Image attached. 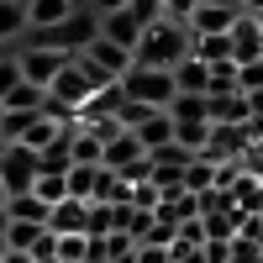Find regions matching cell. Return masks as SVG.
<instances>
[{
    "label": "cell",
    "mask_w": 263,
    "mask_h": 263,
    "mask_svg": "<svg viewBox=\"0 0 263 263\" xmlns=\"http://www.w3.org/2000/svg\"><path fill=\"white\" fill-rule=\"evenodd\" d=\"M195 53V32H190V21H174V16H158L147 27L142 37V48H137V63L142 69H179V63Z\"/></svg>",
    "instance_id": "1"
},
{
    "label": "cell",
    "mask_w": 263,
    "mask_h": 263,
    "mask_svg": "<svg viewBox=\"0 0 263 263\" xmlns=\"http://www.w3.org/2000/svg\"><path fill=\"white\" fill-rule=\"evenodd\" d=\"M121 95L132 105H147V111H168V105L179 100V84H174L168 69H142V63H132V74L121 79Z\"/></svg>",
    "instance_id": "2"
},
{
    "label": "cell",
    "mask_w": 263,
    "mask_h": 263,
    "mask_svg": "<svg viewBox=\"0 0 263 263\" xmlns=\"http://www.w3.org/2000/svg\"><path fill=\"white\" fill-rule=\"evenodd\" d=\"M37 179H42L37 153H32V147H21V142H11V147H6V158H0V184H6V195H32Z\"/></svg>",
    "instance_id": "3"
},
{
    "label": "cell",
    "mask_w": 263,
    "mask_h": 263,
    "mask_svg": "<svg viewBox=\"0 0 263 263\" xmlns=\"http://www.w3.org/2000/svg\"><path fill=\"white\" fill-rule=\"evenodd\" d=\"M16 58H21V79L37 84V90H53V79L69 69V58L53 48H16Z\"/></svg>",
    "instance_id": "4"
},
{
    "label": "cell",
    "mask_w": 263,
    "mask_h": 263,
    "mask_svg": "<svg viewBox=\"0 0 263 263\" xmlns=\"http://www.w3.org/2000/svg\"><path fill=\"white\" fill-rule=\"evenodd\" d=\"M48 95H53L58 105H69V111H84V105H90V100H95L100 90H95V84H90V74H84L79 63L69 58V69H63V74L53 79V90H48Z\"/></svg>",
    "instance_id": "5"
},
{
    "label": "cell",
    "mask_w": 263,
    "mask_h": 263,
    "mask_svg": "<svg viewBox=\"0 0 263 263\" xmlns=\"http://www.w3.org/2000/svg\"><path fill=\"white\" fill-rule=\"evenodd\" d=\"M242 16H248L242 6H195L190 32H195V37H227V32H232Z\"/></svg>",
    "instance_id": "6"
},
{
    "label": "cell",
    "mask_w": 263,
    "mask_h": 263,
    "mask_svg": "<svg viewBox=\"0 0 263 263\" xmlns=\"http://www.w3.org/2000/svg\"><path fill=\"white\" fill-rule=\"evenodd\" d=\"M100 37L105 42H116V48H126L132 58H137V48H142V37H147V27L132 11H116V16H100Z\"/></svg>",
    "instance_id": "7"
},
{
    "label": "cell",
    "mask_w": 263,
    "mask_h": 263,
    "mask_svg": "<svg viewBox=\"0 0 263 263\" xmlns=\"http://www.w3.org/2000/svg\"><path fill=\"white\" fill-rule=\"evenodd\" d=\"M232 58L237 63H263V21L258 16H242L232 27Z\"/></svg>",
    "instance_id": "8"
},
{
    "label": "cell",
    "mask_w": 263,
    "mask_h": 263,
    "mask_svg": "<svg viewBox=\"0 0 263 263\" xmlns=\"http://www.w3.org/2000/svg\"><path fill=\"white\" fill-rule=\"evenodd\" d=\"M48 232H53V237H90V205H84V200H63V205H53Z\"/></svg>",
    "instance_id": "9"
},
{
    "label": "cell",
    "mask_w": 263,
    "mask_h": 263,
    "mask_svg": "<svg viewBox=\"0 0 263 263\" xmlns=\"http://www.w3.org/2000/svg\"><path fill=\"white\" fill-rule=\"evenodd\" d=\"M211 100V126H248L253 111H248V95H205Z\"/></svg>",
    "instance_id": "10"
},
{
    "label": "cell",
    "mask_w": 263,
    "mask_h": 263,
    "mask_svg": "<svg viewBox=\"0 0 263 263\" xmlns=\"http://www.w3.org/2000/svg\"><path fill=\"white\" fill-rule=\"evenodd\" d=\"M137 142H142L147 153H158V147H168V142H179V137H174V116H168V111H147L142 126H137Z\"/></svg>",
    "instance_id": "11"
},
{
    "label": "cell",
    "mask_w": 263,
    "mask_h": 263,
    "mask_svg": "<svg viewBox=\"0 0 263 263\" xmlns=\"http://www.w3.org/2000/svg\"><path fill=\"white\" fill-rule=\"evenodd\" d=\"M74 11H79L74 0H27V21H32L37 32H42V27H63ZM32 27H27V32H32Z\"/></svg>",
    "instance_id": "12"
},
{
    "label": "cell",
    "mask_w": 263,
    "mask_h": 263,
    "mask_svg": "<svg viewBox=\"0 0 263 263\" xmlns=\"http://www.w3.org/2000/svg\"><path fill=\"white\" fill-rule=\"evenodd\" d=\"M174 84H179V95H211V63H200L190 53L179 69H174Z\"/></svg>",
    "instance_id": "13"
},
{
    "label": "cell",
    "mask_w": 263,
    "mask_h": 263,
    "mask_svg": "<svg viewBox=\"0 0 263 263\" xmlns=\"http://www.w3.org/2000/svg\"><path fill=\"white\" fill-rule=\"evenodd\" d=\"M27 27V0H0V48H16Z\"/></svg>",
    "instance_id": "14"
},
{
    "label": "cell",
    "mask_w": 263,
    "mask_h": 263,
    "mask_svg": "<svg viewBox=\"0 0 263 263\" xmlns=\"http://www.w3.org/2000/svg\"><path fill=\"white\" fill-rule=\"evenodd\" d=\"M100 174H105V168L74 163V168H69V200H84V205H95V195H100Z\"/></svg>",
    "instance_id": "15"
},
{
    "label": "cell",
    "mask_w": 263,
    "mask_h": 263,
    "mask_svg": "<svg viewBox=\"0 0 263 263\" xmlns=\"http://www.w3.org/2000/svg\"><path fill=\"white\" fill-rule=\"evenodd\" d=\"M6 211H11V221H32V227H48L53 221V205H42L37 195H11Z\"/></svg>",
    "instance_id": "16"
},
{
    "label": "cell",
    "mask_w": 263,
    "mask_h": 263,
    "mask_svg": "<svg viewBox=\"0 0 263 263\" xmlns=\"http://www.w3.org/2000/svg\"><path fill=\"white\" fill-rule=\"evenodd\" d=\"M216 179H221V163H211V158H195V163L184 168V190H190V195H211Z\"/></svg>",
    "instance_id": "17"
},
{
    "label": "cell",
    "mask_w": 263,
    "mask_h": 263,
    "mask_svg": "<svg viewBox=\"0 0 263 263\" xmlns=\"http://www.w3.org/2000/svg\"><path fill=\"white\" fill-rule=\"evenodd\" d=\"M74 163H90V168H105V142L95 137L90 126L74 132Z\"/></svg>",
    "instance_id": "18"
},
{
    "label": "cell",
    "mask_w": 263,
    "mask_h": 263,
    "mask_svg": "<svg viewBox=\"0 0 263 263\" xmlns=\"http://www.w3.org/2000/svg\"><path fill=\"white\" fill-rule=\"evenodd\" d=\"M195 58L211 63V69H216V63H237L232 58V32L227 37H195Z\"/></svg>",
    "instance_id": "19"
},
{
    "label": "cell",
    "mask_w": 263,
    "mask_h": 263,
    "mask_svg": "<svg viewBox=\"0 0 263 263\" xmlns=\"http://www.w3.org/2000/svg\"><path fill=\"white\" fill-rule=\"evenodd\" d=\"M42 105H48V90H37V84L21 79L16 90L6 95V105H0V111H42Z\"/></svg>",
    "instance_id": "20"
},
{
    "label": "cell",
    "mask_w": 263,
    "mask_h": 263,
    "mask_svg": "<svg viewBox=\"0 0 263 263\" xmlns=\"http://www.w3.org/2000/svg\"><path fill=\"white\" fill-rule=\"evenodd\" d=\"M42 237H48V227H32V221H11V232H6V248L11 253H32Z\"/></svg>",
    "instance_id": "21"
},
{
    "label": "cell",
    "mask_w": 263,
    "mask_h": 263,
    "mask_svg": "<svg viewBox=\"0 0 263 263\" xmlns=\"http://www.w3.org/2000/svg\"><path fill=\"white\" fill-rule=\"evenodd\" d=\"M32 195H37L42 205H63V200H69V179H58V174H42Z\"/></svg>",
    "instance_id": "22"
},
{
    "label": "cell",
    "mask_w": 263,
    "mask_h": 263,
    "mask_svg": "<svg viewBox=\"0 0 263 263\" xmlns=\"http://www.w3.org/2000/svg\"><path fill=\"white\" fill-rule=\"evenodd\" d=\"M21 84V58H16V48H6L0 53V105H6V95Z\"/></svg>",
    "instance_id": "23"
},
{
    "label": "cell",
    "mask_w": 263,
    "mask_h": 263,
    "mask_svg": "<svg viewBox=\"0 0 263 263\" xmlns=\"http://www.w3.org/2000/svg\"><path fill=\"white\" fill-rule=\"evenodd\" d=\"M211 95H242L237 90V63H216L211 69Z\"/></svg>",
    "instance_id": "24"
},
{
    "label": "cell",
    "mask_w": 263,
    "mask_h": 263,
    "mask_svg": "<svg viewBox=\"0 0 263 263\" xmlns=\"http://www.w3.org/2000/svg\"><path fill=\"white\" fill-rule=\"evenodd\" d=\"M237 90H242V95L263 90V63H237Z\"/></svg>",
    "instance_id": "25"
},
{
    "label": "cell",
    "mask_w": 263,
    "mask_h": 263,
    "mask_svg": "<svg viewBox=\"0 0 263 263\" xmlns=\"http://www.w3.org/2000/svg\"><path fill=\"white\" fill-rule=\"evenodd\" d=\"M132 16H137L142 27H153L158 16H168V0H132Z\"/></svg>",
    "instance_id": "26"
},
{
    "label": "cell",
    "mask_w": 263,
    "mask_h": 263,
    "mask_svg": "<svg viewBox=\"0 0 263 263\" xmlns=\"http://www.w3.org/2000/svg\"><path fill=\"white\" fill-rule=\"evenodd\" d=\"M232 263H263V248L248 242V237H237V242H232Z\"/></svg>",
    "instance_id": "27"
},
{
    "label": "cell",
    "mask_w": 263,
    "mask_h": 263,
    "mask_svg": "<svg viewBox=\"0 0 263 263\" xmlns=\"http://www.w3.org/2000/svg\"><path fill=\"white\" fill-rule=\"evenodd\" d=\"M237 6H242L248 16H263V0H237Z\"/></svg>",
    "instance_id": "28"
},
{
    "label": "cell",
    "mask_w": 263,
    "mask_h": 263,
    "mask_svg": "<svg viewBox=\"0 0 263 263\" xmlns=\"http://www.w3.org/2000/svg\"><path fill=\"white\" fill-rule=\"evenodd\" d=\"M6 263H37V258H32V253H11V248H6Z\"/></svg>",
    "instance_id": "29"
},
{
    "label": "cell",
    "mask_w": 263,
    "mask_h": 263,
    "mask_svg": "<svg viewBox=\"0 0 263 263\" xmlns=\"http://www.w3.org/2000/svg\"><path fill=\"white\" fill-rule=\"evenodd\" d=\"M6 232H11V211L0 205V242H6Z\"/></svg>",
    "instance_id": "30"
},
{
    "label": "cell",
    "mask_w": 263,
    "mask_h": 263,
    "mask_svg": "<svg viewBox=\"0 0 263 263\" xmlns=\"http://www.w3.org/2000/svg\"><path fill=\"white\" fill-rule=\"evenodd\" d=\"M0 263H6V242H0Z\"/></svg>",
    "instance_id": "31"
},
{
    "label": "cell",
    "mask_w": 263,
    "mask_h": 263,
    "mask_svg": "<svg viewBox=\"0 0 263 263\" xmlns=\"http://www.w3.org/2000/svg\"><path fill=\"white\" fill-rule=\"evenodd\" d=\"M74 6H90V0H74Z\"/></svg>",
    "instance_id": "32"
}]
</instances>
